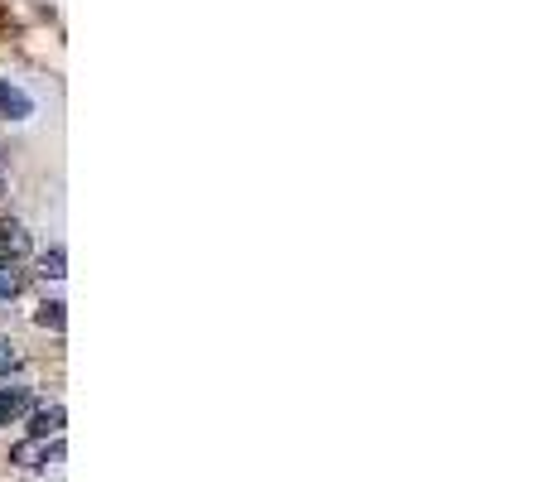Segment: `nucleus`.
Wrapping results in <instances>:
<instances>
[{"label": "nucleus", "mask_w": 550, "mask_h": 482, "mask_svg": "<svg viewBox=\"0 0 550 482\" xmlns=\"http://www.w3.org/2000/svg\"><path fill=\"white\" fill-rule=\"evenodd\" d=\"M0 111H5V121H29L34 116V97L20 82H0Z\"/></svg>", "instance_id": "obj_1"}, {"label": "nucleus", "mask_w": 550, "mask_h": 482, "mask_svg": "<svg viewBox=\"0 0 550 482\" xmlns=\"http://www.w3.org/2000/svg\"><path fill=\"white\" fill-rule=\"evenodd\" d=\"M63 420H68V410H63V405L34 410V415H29V439H49V434H63Z\"/></svg>", "instance_id": "obj_2"}, {"label": "nucleus", "mask_w": 550, "mask_h": 482, "mask_svg": "<svg viewBox=\"0 0 550 482\" xmlns=\"http://www.w3.org/2000/svg\"><path fill=\"white\" fill-rule=\"evenodd\" d=\"M29 251V232L20 222H0V261H20Z\"/></svg>", "instance_id": "obj_3"}, {"label": "nucleus", "mask_w": 550, "mask_h": 482, "mask_svg": "<svg viewBox=\"0 0 550 482\" xmlns=\"http://www.w3.org/2000/svg\"><path fill=\"white\" fill-rule=\"evenodd\" d=\"M29 415V386H0V425Z\"/></svg>", "instance_id": "obj_4"}, {"label": "nucleus", "mask_w": 550, "mask_h": 482, "mask_svg": "<svg viewBox=\"0 0 550 482\" xmlns=\"http://www.w3.org/2000/svg\"><path fill=\"white\" fill-rule=\"evenodd\" d=\"M25 285V275L15 270V261H0V299H15Z\"/></svg>", "instance_id": "obj_5"}, {"label": "nucleus", "mask_w": 550, "mask_h": 482, "mask_svg": "<svg viewBox=\"0 0 550 482\" xmlns=\"http://www.w3.org/2000/svg\"><path fill=\"white\" fill-rule=\"evenodd\" d=\"M68 256H63V246H54V251H44V261H39V270H44V280H63L68 275Z\"/></svg>", "instance_id": "obj_6"}, {"label": "nucleus", "mask_w": 550, "mask_h": 482, "mask_svg": "<svg viewBox=\"0 0 550 482\" xmlns=\"http://www.w3.org/2000/svg\"><path fill=\"white\" fill-rule=\"evenodd\" d=\"M15 463L20 468H44V449H39V439H29V444H15Z\"/></svg>", "instance_id": "obj_7"}, {"label": "nucleus", "mask_w": 550, "mask_h": 482, "mask_svg": "<svg viewBox=\"0 0 550 482\" xmlns=\"http://www.w3.org/2000/svg\"><path fill=\"white\" fill-rule=\"evenodd\" d=\"M34 323L39 328H63V299H49V304H39V314H34Z\"/></svg>", "instance_id": "obj_8"}, {"label": "nucleus", "mask_w": 550, "mask_h": 482, "mask_svg": "<svg viewBox=\"0 0 550 482\" xmlns=\"http://www.w3.org/2000/svg\"><path fill=\"white\" fill-rule=\"evenodd\" d=\"M20 367V352H15V343L10 338H0V376H10Z\"/></svg>", "instance_id": "obj_9"}, {"label": "nucleus", "mask_w": 550, "mask_h": 482, "mask_svg": "<svg viewBox=\"0 0 550 482\" xmlns=\"http://www.w3.org/2000/svg\"><path fill=\"white\" fill-rule=\"evenodd\" d=\"M0 193H5V179H0Z\"/></svg>", "instance_id": "obj_10"}]
</instances>
